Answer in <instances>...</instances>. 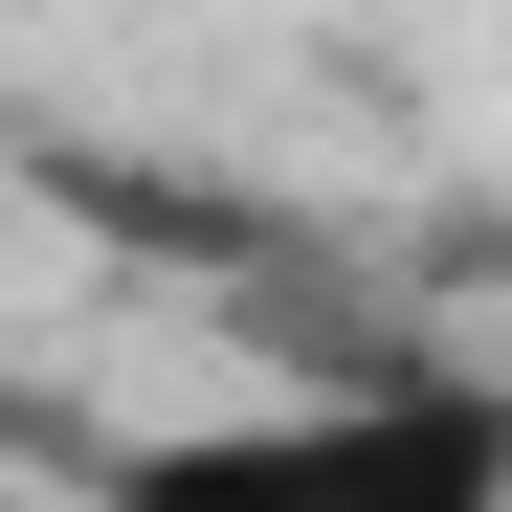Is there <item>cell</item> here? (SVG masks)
Wrapping results in <instances>:
<instances>
[{
	"instance_id": "cell-1",
	"label": "cell",
	"mask_w": 512,
	"mask_h": 512,
	"mask_svg": "<svg viewBox=\"0 0 512 512\" xmlns=\"http://www.w3.org/2000/svg\"><path fill=\"white\" fill-rule=\"evenodd\" d=\"M90 512H512V357H334L290 401H179L67 446Z\"/></svg>"
}]
</instances>
